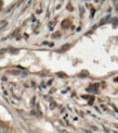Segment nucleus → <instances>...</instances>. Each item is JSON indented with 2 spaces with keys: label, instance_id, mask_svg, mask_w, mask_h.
I'll use <instances>...</instances> for the list:
<instances>
[{
  "label": "nucleus",
  "instance_id": "1",
  "mask_svg": "<svg viewBox=\"0 0 118 133\" xmlns=\"http://www.w3.org/2000/svg\"><path fill=\"white\" fill-rule=\"evenodd\" d=\"M8 132V127L0 124V133H7Z\"/></svg>",
  "mask_w": 118,
  "mask_h": 133
},
{
  "label": "nucleus",
  "instance_id": "2",
  "mask_svg": "<svg viewBox=\"0 0 118 133\" xmlns=\"http://www.w3.org/2000/svg\"><path fill=\"white\" fill-rule=\"evenodd\" d=\"M11 73H13L14 75H16V74H20V71H11Z\"/></svg>",
  "mask_w": 118,
  "mask_h": 133
},
{
  "label": "nucleus",
  "instance_id": "3",
  "mask_svg": "<svg viewBox=\"0 0 118 133\" xmlns=\"http://www.w3.org/2000/svg\"><path fill=\"white\" fill-rule=\"evenodd\" d=\"M60 132H61V133H69L68 131H66V130H61Z\"/></svg>",
  "mask_w": 118,
  "mask_h": 133
}]
</instances>
